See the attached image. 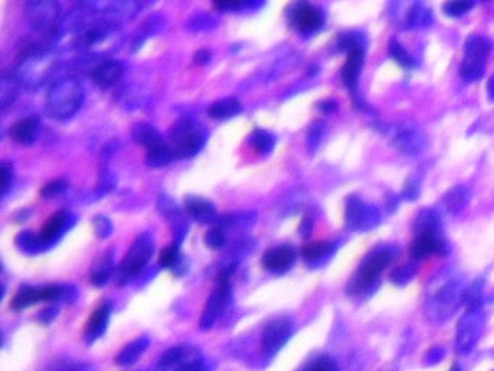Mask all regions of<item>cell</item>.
<instances>
[{"label": "cell", "instance_id": "30", "mask_svg": "<svg viewBox=\"0 0 494 371\" xmlns=\"http://www.w3.org/2000/svg\"><path fill=\"white\" fill-rule=\"evenodd\" d=\"M416 234H438L441 232V216L435 209H422L415 219Z\"/></svg>", "mask_w": 494, "mask_h": 371}, {"label": "cell", "instance_id": "44", "mask_svg": "<svg viewBox=\"0 0 494 371\" xmlns=\"http://www.w3.org/2000/svg\"><path fill=\"white\" fill-rule=\"evenodd\" d=\"M93 229H95V234L98 238L106 240L112 235L113 225H112L109 218H106L103 215H98L93 218Z\"/></svg>", "mask_w": 494, "mask_h": 371}, {"label": "cell", "instance_id": "23", "mask_svg": "<svg viewBox=\"0 0 494 371\" xmlns=\"http://www.w3.org/2000/svg\"><path fill=\"white\" fill-rule=\"evenodd\" d=\"M70 226V215L64 210L51 215L41 228L39 237L48 245H53Z\"/></svg>", "mask_w": 494, "mask_h": 371}, {"label": "cell", "instance_id": "57", "mask_svg": "<svg viewBox=\"0 0 494 371\" xmlns=\"http://www.w3.org/2000/svg\"><path fill=\"white\" fill-rule=\"evenodd\" d=\"M487 95H488V99L491 102H494V76L490 77V80L487 83Z\"/></svg>", "mask_w": 494, "mask_h": 371}, {"label": "cell", "instance_id": "38", "mask_svg": "<svg viewBox=\"0 0 494 371\" xmlns=\"http://www.w3.org/2000/svg\"><path fill=\"white\" fill-rule=\"evenodd\" d=\"M388 51H390V56L393 57V60L401 66L403 68H413L415 67V59L408 53V50L404 49V46L396 41V39H391L390 44H388Z\"/></svg>", "mask_w": 494, "mask_h": 371}, {"label": "cell", "instance_id": "40", "mask_svg": "<svg viewBox=\"0 0 494 371\" xmlns=\"http://www.w3.org/2000/svg\"><path fill=\"white\" fill-rule=\"evenodd\" d=\"M338 49L341 51H345L346 54L355 50H364V38L361 34L356 32L344 34L338 39Z\"/></svg>", "mask_w": 494, "mask_h": 371}, {"label": "cell", "instance_id": "21", "mask_svg": "<svg viewBox=\"0 0 494 371\" xmlns=\"http://www.w3.org/2000/svg\"><path fill=\"white\" fill-rule=\"evenodd\" d=\"M397 11H404L403 18L400 19V25L406 29H418L425 28L432 24L431 11L419 0L411 2L406 8L400 6Z\"/></svg>", "mask_w": 494, "mask_h": 371}, {"label": "cell", "instance_id": "15", "mask_svg": "<svg viewBox=\"0 0 494 371\" xmlns=\"http://www.w3.org/2000/svg\"><path fill=\"white\" fill-rule=\"evenodd\" d=\"M231 295V282H217L216 289L210 293V296L206 300L205 309L199 320V328L202 331H209L215 327V323L217 322L220 315L228 308Z\"/></svg>", "mask_w": 494, "mask_h": 371}, {"label": "cell", "instance_id": "19", "mask_svg": "<svg viewBox=\"0 0 494 371\" xmlns=\"http://www.w3.org/2000/svg\"><path fill=\"white\" fill-rule=\"evenodd\" d=\"M296 258H297V253H296L294 247H292L289 244H283V245L267 250L262 254L261 264L267 271L280 274V273L290 270L292 265L294 264Z\"/></svg>", "mask_w": 494, "mask_h": 371}, {"label": "cell", "instance_id": "47", "mask_svg": "<svg viewBox=\"0 0 494 371\" xmlns=\"http://www.w3.org/2000/svg\"><path fill=\"white\" fill-rule=\"evenodd\" d=\"M67 188V183L64 180H53L50 183H47L41 189V196L45 199H51L56 198L58 195H61Z\"/></svg>", "mask_w": 494, "mask_h": 371}, {"label": "cell", "instance_id": "43", "mask_svg": "<svg viewBox=\"0 0 494 371\" xmlns=\"http://www.w3.org/2000/svg\"><path fill=\"white\" fill-rule=\"evenodd\" d=\"M19 81L16 77L12 74L11 77H4L2 81V108L6 109L11 106L16 98V84Z\"/></svg>", "mask_w": 494, "mask_h": 371}, {"label": "cell", "instance_id": "56", "mask_svg": "<svg viewBox=\"0 0 494 371\" xmlns=\"http://www.w3.org/2000/svg\"><path fill=\"white\" fill-rule=\"evenodd\" d=\"M209 60H210V54L207 51H199L196 54V63H199V64H205Z\"/></svg>", "mask_w": 494, "mask_h": 371}, {"label": "cell", "instance_id": "20", "mask_svg": "<svg viewBox=\"0 0 494 371\" xmlns=\"http://www.w3.org/2000/svg\"><path fill=\"white\" fill-rule=\"evenodd\" d=\"M293 25L302 34H312L322 28L325 22V16L317 6H313L307 2H302L296 6L292 14Z\"/></svg>", "mask_w": 494, "mask_h": 371}, {"label": "cell", "instance_id": "42", "mask_svg": "<svg viewBox=\"0 0 494 371\" xmlns=\"http://www.w3.org/2000/svg\"><path fill=\"white\" fill-rule=\"evenodd\" d=\"M205 244L210 250H220L225 244H227V234H225L223 228L215 226L209 229L205 235Z\"/></svg>", "mask_w": 494, "mask_h": 371}, {"label": "cell", "instance_id": "52", "mask_svg": "<svg viewBox=\"0 0 494 371\" xmlns=\"http://www.w3.org/2000/svg\"><path fill=\"white\" fill-rule=\"evenodd\" d=\"M445 357V350L442 347H432L423 357L425 365H433L438 364Z\"/></svg>", "mask_w": 494, "mask_h": 371}, {"label": "cell", "instance_id": "55", "mask_svg": "<svg viewBox=\"0 0 494 371\" xmlns=\"http://www.w3.org/2000/svg\"><path fill=\"white\" fill-rule=\"evenodd\" d=\"M319 109H321L322 112L331 113V112H334V111L336 109V102H334V101H325V102L319 103Z\"/></svg>", "mask_w": 494, "mask_h": 371}, {"label": "cell", "instance_id": "26", "mask_svg": "<svg viewBox=\"0 0 494 371\" xmlns=\"http://www.w3.org/2000/svg\"><path fill=\"white\" fill-rule=\"evenodd\" d=\"M335 243L331 241H313L307 243L302 248V258L309 265H318L328 260L335 253Z\"/></svg>", "mask_w": 494, "mask_h": 371}, {"label": "cell", "instance_id": "2", "mask_svg": "<svg viewBox=\"0 0 494 371\" xmlns=\"http://www.w3.org/2000/svg\"><path fill=\"white\" fill-rule=\"evenodd\" d=\"M398 250L394 245H381L370 251L348 282L346 292L351 298H367L377 288L381 274L396 260Z\"/></svg>", "mask_w": 494, "mask_h": 371}, {"label": "cell", "instance_id": "48", "mask_svg": "<svg viewBox=\"0 0 494 371\" xmlns=\"http://www.w3.org/2000/svg\"><path fill=\"white\" fill-rule=\"evenodd\" d=\"M213 2L220 11H238L254 5V0H213Z\"/></svg>", "mask_w": 494, "mask_h": 371}, {"label": "cell", "instance_id": "3", "mask_svg": "<svg viewBox=\"0 0 494 371\" xmlns=\"http://www.w3.org/2000/svg\"><path fill=\"white\" fill-rule=\"evenodd\" d=\"M83 101V86L76 78H63L50 88L45 111L56 121H66L78 112Z\"/></svg>", "mask_w": 494, "mask_h": 371}, {"label": "cell", "instance_id": "4", "mask_svg": "<svg viewBox=\"0 0 494 371\" xmlns=\"http://www.w3.org/2000/svg\"><path fill=\"white\" fill-rule=\"evenodd\" d=\"M154 250L155 244L150 232H143L141 235L135 238V241L132 243L130 248L128 250L116 270V283L119 286H123L128 282H130L132 278L137 277L148 265L154 254Z\"/></svg>", "mask_w": 494, "mask_h": 371}, {"label": "cell", "instance_id": "31", "mask_svg": "<svg viewBox=\"0 0 494 371\" xmlns=\"http://www.w3.org/2000/svg\"><path fill=\"white\" fill-rule=\"evenodd\" d=\"M115 264H113V255L112 251H108L106 254H103L102 260L98 263V265L92 270V274H90V283L96 288H102L105 286L115 271Z\"/></svg>", "mask_w": 494, "mask_h": 371}, {"label": "cell", "instance_id": "12", "mask_svg": "<svg viewBox=\"0 0 494 371\" xmlns=\"http://www.w3.org/2000/svg\"><path fill=\"white\" fill-rule=\"evenodd\" d=\"M157 371H205V364L195 347L175 345L160 357Z\"/></svg>", "mask_w": 494, "mask_h": 371}, {"label": "cell", "instance_id": "27", "mask_svg": "<svg viewBox=\"0 0 494 371\" xmlns=\"http://www.w3.org/2000/svg\"><path fill=\"white\" fill-rule=\"evenodd\" d=\"M148 347H150V338L148 337H140L137 340L130 341L115 357V364L119 367H129V365L135 364L144 355V352L148 350Z\"/></svg>", "mask_w": 494, "mask_h": 371}, {"label": "cell", "instance_id": "34", "mask_svg": "<svg viewBox=\"0 0 494 371\" xmlns=\"http://www.w3.org/2000/svg\"><path fill=\"white\" fill-rule=\"evenodd\" d=\"M174 160V154L168 146V143L163 141L158 146L147 150V164L154 168H160L167 166Z\"/></svg>", "mask_w": 494, "mask_h": 371}, {"label": "cell", "instance_id": "16", "mask_svg": "<svg viewBox=\"0 0 494 371\" xmlns=\"http://www.w3.org/2000/svg\"><path fill=\"white\" fill-rule=\"evenodd\" d=\"M363 64H364V50H355L348 53L346 61L342 67V80L351 93L355 106L363 111H367V106H364L358 93V81H359V74H361Z\"/></svg>", "mask_w": 494, "mask_h": 371}, {"label": "cell", "instance_id": "10", "mask_svg": "<svg viewBox=\"0 0 494 371\" xmlns=\"http://www.w3.org/2000/svg\"><path fill=\"white\" fill-rule=\"evenodd\" d=\"M294 325L289 316H274L269 319L261 332V350L265 358H273L290 341Z\"/></svg>", "mask_w": 494, "mask_h": 371}, {"label": "cell", "instance_id": "25", "mask_svg": "<svg viewBox=\"0 0 494 371\" xmlns=\"http://www.w3.org/2000/svg\"><path fill=\"white\" fill-rule=\"evenodd\" d=\"M39 129H41L39 119L35 116H29V118L18 121L11 128V138L18 144L29 146L36 139Z\"/></svg>", "mask_w": 494, "mask_h": 371}, {"label": "cell", "instance_id": "53", "mask_svg": "<svg viewBox=\"0 0 494 371\" xmlns=\"http://www.w3.org/2000/svg\"><path fill=\"white\" fill-rule=\"evenodd\" d=\"M57 315H58V308L57 306H48L38 313L36 320H39L43 325H48L57 317Z\"/></svg>", "mask_w": 494, "mask_h": 371}, {"label": "cell", "instance_id": "1", "mask_svg": "<svg viewBox=\"0 0 494 371\" xmlns=\"http://www.w3.org/2000/svg\"><path fill=\"white\" fill-rule=\"evenodd\" d=\"M465 278L454 268H443L433 274L425 292L423 310L433 325L453 319L465 300Z\"/></svg>", "mask_w": 494, "mask_h": 371}, {"label": "cell", "instance_id": "36", "mask_svg": "<svg viewBox=\"0 0 494 371\" xmlns=\"http://www.w3.org/2000/svg\"><path fill=\"white\" fill-rule=\"evenodd\" d=\"M182 263H183V258H182V254H180V244L177 243H173L171 245L165 247L158 255V265L161 268L175 271L177 267Z\"/></svg>", "mask_w": 494, "mask_h": 371}, {"label": "cell", "instance_id": "11", "mask_svg": "<svg viewBox=\"0 0 494 371\" xmlns=\"http://www.w3.org/2000/svg\"><path fill=\"white\" fill-rule=\"evenodd\" d=\"M484 322L485 319L481 308L467 309L461 316L456 332V351L460 355H467L474 350L481 337Z\"/></svg>", "mask_w": 494, "mask_h": 371}, {"label": "cell", "instance_id": "45", "mask_svg": "<svg viewBox=\"0 0 494 371\" xmlns=\"http://www.w3.org/2000/svg\"><path fill=\"white\" fill-rule=\"evenodd\" d=\"M42 371H95L92 365L78 364L73 361H56Z\"/></svg>", "mask_w": 494, "mask_h": 371}, {"label": "cell", "instance_id": "14", "mask_svg": "<svg viewBox=\"0 0 494 371\" xmlns=\"http://www.w3.org/2000/svg\"><path fill=\"white\" fill-rule=\"evenodd\" d=\"M391 146L401 154L416 157L426 150L425 132L413 123H400L391 136Z\"/></svg>", "mask_w": 494, "mask_h": 371}, {"label": "cell", "instance_id": "29", "mask_svg": "<svg viewBox=\"0 0 494 371\" xmlns=\"http://www.w3.org/2000/svg\"><path fill=\"white\" fill-rule=\"evenodd\" d=\"M15 245L19 251H22L24 254H28V255H36L39 253H43L50 247L48 244H45L42 241L39 234L35 235L32 230L19 232L15 238Z\"/></svg>", "mask_w": 494, "mask_h": 371}, {"label": "cell", "instance_id": "13", "mask_svg": "<svg viewBox=\"0 0 494 371\" xmlns=\"http://www.w3.org/2000/svg\"><path fill=\"white\" fill-rule=\"evenodd\" d=\"M381 222V212L377 206L366 203L358 196H349L345 202V223L349 229L367 232Z\"/></svg>", "mask_w": 494, "mask_h": 371}, {"label": "cell", "instance_id": "8", "mask_svg": "<svg viewBox=\"0 0 494 371\" xmlns=\"http://www.w3.org/2000/svg\"><path fill=\"white\" fill-rule=\"evenodd\" d=\"M202 132L189 121L175 123L168 135V146L175 160H185L195 157L203 147Z\"/></svg>", "mask_w": 494, "mask_h": 371}, {"label": "cell", "instance_id": "7", "mask_svg": "<svg viewBox=\"0 0 494 371\" xmlns=\"http://www.w3.org/2000/svg\"><path fill=\"white\" fill-rule=\"evenodd\" d=\"M491 51V42L483 35H471L465 41L464 60L460 74L467 81H477L484 76L487 59Z\"/></svg>", "mask_w": 494, "mask_h": 371}, {"label": "cell", "instance_id": "46", "mask_svg": "<svg viewBox=\"0 0 494 371\" xmlns=\"http://www.w3.org/2000/svg\"><path fill=\"white\" fill-rule=\"evenodd\" d=\"M303 371H339L336 362L331 357H319L313 360Z\"/></svg>", "mask_w": 494, "mask_h": 371}, {"label": "cell", "instance_id": "35", "mask_svg": "<svg viewBox=\"0 0 494 371\" xmlns=\"http://www.w3.org/2000/svg\"><path fill=\"white\" fill-rule=\"evenodd\" d=\"M251 147L258 153V154H268L274 148L276 139L274 136L269 133L268 131L264 129H255L249 138Z\"/></svg>", "mask_w": 494, "mask_h": 371}, {"label": "cell", "instance_id": "24", "mask_svg": "<svg viewBox=\"0 0 494 371\" xmlns=\"http://www.w3.org/2000/svg\"><path fill=\"white\" fill-rule=\"evenodd\" d=\"M186 212L200 223H212L217 219L215 205L200 196H187L185 199Z\"/></svg>", "mask_w": 494, "mask_h": 371}, {"label": "cell", "instance_id": "17", "mask_svg": "<svg viewBox=\"0 0 494 371\" xmlns=\"http://www.w3.org/2000/svg\"><path fill=\"white\" fill-rule=\"evenodd\" d=\"M409 253L412 260L423 261L435 255H445L448 253V244L441 237V232L438 234H416Z\"/></svg>", "mask_w": 494, "mask_h": 371}, {"label": "cell", "instance_id": "39", "mask_svg": "<svg viewBox=\"0 0 494 371\" xmlns=\"http://www.w3.org/2000/svg\"><path fill=\"white\" fill-rule=\"evenodd\" d=\"M475 5V0H446L442 6L445 15L451 18H460L468 14Z\"/></svg>", "mask_w": 494, "mask_h": 371}, {"label": "cell", "instance_id": "58", "mask_svg": "<svg viewBox=\"0 0 494 371\" xmlns=\"http://www.w3.org/2000/svg\"><path fill=\"white\" fill-rule=\"evenodd\" d=\"M449 371H460V365H458V364H454Z\"/></svg>", "mask_w": 494, "mask_h": 371}, {"label": "cell", "instance_id": "18", "mask_svg": "<svg viewBox=\"0 0 494 371\" xmlns=\"http://www.w3.org/2000/svg\"><path fill=\"white\" fill-rule=\"evenodd\" d=\"M110 315L112 303L109 300H103L92 313H90L83 331V340L87 345L95 344L106 332Z\"/></svg>", "mask_w": 494, "mask_h": 371}, {"label": "cell", "instance_id": "51", "mask_svg": "<svg viewBox=\"0 0 494 371\" xmlns=\"http://www.w3.org/2000/svg\"><path fill=\"white\" fill-rule=\"evenodd\" d=\"M0 177H2V196H5L9 192V189L12 188V181H14V168L8 161H5L2 164Z\"/></svg>", "mask_w": 494, "mask_h": 371}, {"label": "cell", "instance_id": "28", "mask_svg": "<svg viewBox=\"0 0 494 371\" xmlns=\"http://www.w3.org/2000/svg\"><path fill=\"white\" fill-rule=\"evenodd\" d=\"M471 199V192L465 186H454L451 190H448L446 195L443 196V206L446 212L451 215L460 213L470 202Z\"/></svg>", "mask_w": 494, "mask_h": 371}, {"label": "cell", "instance_id": "41", "mask_svg": "<svg viewBox=\"0 0 494 371\" xmlns=\"http://www.w3.org/2000/svg\"><path fill=\"white\" fill-rule=\"evenodd\" d=\"M483 289H484V282L481 278L475 280L470 288H467L465 292V300L464 305H467V309H477L483 306Z\"/></svg>", "mask_w": 494, "mask_h": 371}, {"label": "cell", "instance_id": "49", "mask_svg": "<svg viewBox=\"0 0 494 371\" xmlns=\"http://www.w3.org/2000/svg\"><path fill=\"white\" fill-rule=\"evenodd\" d=\"M419 195H421V183L418 178L411 177L406 183H404L401 198L404 200H416Z\"/></svg>", "mask_w": 494, "mask_h": 371}, {"label": "cell", "instance_id": "22", "mask_svg": "<svg viewBox=\"0 0 494 371\" xmlns=\"http://www.w3.org/2000/svg\"><path fill=\"white\" fill-rule=\"evenodd\" d=\"M122 74L123 67L119 61L105 60L92 70L90 78L101 88H110L122 78Z\"/></svg>", "mask_w": 494, "mask_h": 371}, {"label": "cell", "instance_id": "33", "mask_svg": "<svg viewBox=\"0 0 494 371\" xmlns=\"http://www.w3.org/2000/svg\"><path fill=\"white\" fill-rule=\"evenodd\" d=\"M132 135H133L135 141H137L141 146H144L147 150H150V148L158 146L160 143H163V138H161L160 132L154 126H151L148 123H140V125L135 126Z\"/></svg>", "mask_w": 494, "mask_h": 371}, {"label": "cell", "instance_id": "32", "mask_svg": "<svg viewBox=\"0 0 494 371\" xmlns=\"http://www.w3.org/2000/svg\"><path fill=\"white\" fill-rule=\"evenodd\" d=\"M241 112V103L235 98H225L215 102L209 108V115L213 119H230Z\"/></svg>", "mask_w": 494, "mask_h": 371}, {"label": "cell", "instance_id": "5", "mask_svg": "<svg viewBox=\"0 0 494 371\" xmlns=\"http://www.w3.org/2000/svg\"><path fill=\"white\" fill-rule=\"evenodd\" d=\"M56 60L51 54L42 50H31L19 60L14 76L28 88H36L48 80L54 71Z\"/></svg>", "mask_w": 494, "mask_h": 371}, {"label": "cell", "instance_id": "9", "mask_svg": "<svg viewBox=\"0 0 494 371\" xmlns=\"http://www.w3.org/2000/svg\"><path fill=\"white\" fill-rule=\"evenodd\" d=\"M24 15L36 32L53 34L60 24L61 8L58 0H28Z\"/></svg>", "mask_w": 494, "mask_h": 371}, {"label": "cell", "instance_id": "37", "mask_svg": "<svg viewBox=\"0 0 494 371\" xmlns=\"http://www.w3.org/2000/svg\"><path fill=\"white\" fill-rule=\"evenodd\" d=\"M418 274V267L415 264H403L391 270L390 273V282L394 286L403 288L409 285Z\"/></svg>", "mask_w": 494, "mask_h": 371}, {"label": "cell", "instance_id": "50", "mask_svg": "<svg viewBox=\"0 0 494 371\" xmlns=\"http://www.w3.org/2000/svg\"><path fill=\"white\" fill-rule=\"evenodd\" d=\"M322 136H324V125L321 122H317L314 125H312V128L309 129V135H307V146H309L310 151H314L319 147Z\"/></svg>", "mask_w": 494, "mask_h": 371}, {"label": "cell", "instance_id": "54", "mask_svg": "<svg viewBox=\"0 0 494 371\" xmlns=\"http://www.w3.org/2000/svg\"><path fill=\"white\" fill-rule=\"evenodd\" d=\"M312 229H313V220H312L309 216L303 218V220H302V223H300V228H299V234H300L303 238H307V237H310V234H312Z\"/></svg>", "mask_w": 494, "mask_h": 371}, {"label": "cell", "instance_id": "6", "mask_svg": "<svg viewBox=\"0 0 494 371\" xmlns=\"http://www.w3.org/2000/svg\"><path fill=\"white\" fill-rule=\"evenodd\" d=\"M73 295H76V290L70 286H22L11 299V308L14 310H24L45 302H67L74 299Z\"/></svg>", "mask_w": 494, "mask_h": 371}]
</instances>
